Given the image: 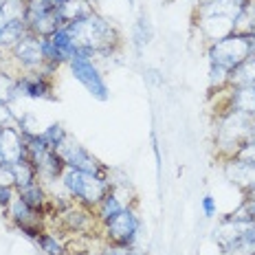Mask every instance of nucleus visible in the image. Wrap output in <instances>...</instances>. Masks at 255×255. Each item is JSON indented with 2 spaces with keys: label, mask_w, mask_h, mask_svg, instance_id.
Masks as SVG:
<instances>
[{
  "label": "nucleus",
  "mask_w": 255,
  "mask_h": 255,
  "mask_svg": "<svg viewBox=\"0 0 255 255\" xmlns=\"http://www.w3.org/2000/svg\"><path fill=\"white\" fill-rule=\"evenodd\" d=\"M18 196V191H15V187H4V185H0V209H7L9 205L13 203V198Z\"/></svg>",
  "instance_id": "72a5a7b5"
},
{
  "label": "nucleus",
  "mask_w": 255,
  "mask_h": 255,
  "mask_svg": "<svg viewBox=\"0 0 255 255\" xmlns=\"http://www.w3.org/2000/svg\"><path fill=\"white\" fill-rule=\"evenodd\" d=\"M26 31H29V29H26V22H24L22 18H20V20H13V22H9L2 31H0V49H2L4 53H9L15 44H18L20 40L24 38Z\"/></svg>",
  "instance_id": "5701e85b"
},
{
  "label": "nucleus",
  "mask_w": 255,
  "mask_h": 255,
  "mask_svg": "<svg viewBox=\"0 0 255 255\" xmlns=\"http://www.w3.org/2000/svg\"><path fill=\"white\" fill-rule=\"evenodd\" d=\"M249 139H253V141H255V124H253V130H251V134H249Z\"/></svg>",
  "instance_id": "58836bf2"
},
{
  "label": "nucleus",
  "mask_w": 255,
  "mask_h": 255,
  "mask_svg": "<svg viewBox=\"0 0 255 255\" xmlns=\"http://www.w3.org/2000/svg\"><path fill=\"white\" fill-rule=\"evenodd\" d=\"M242 198H251V200H255V185H253V187H249L247 191H244Z\"/></svg>",
  "instance_id": "e433bc0d"
},
{
  "label": "nucleus",
  "mask_w": 255,
  "mask_h": 255,
  "mask_svg": "<svg viewBox=\"0 0 255 255\" xmlns=\"http://www.w3.org/2000/svg\"><path fill=\"white\" fill-rule=\"evenodd\" d=\"M18 128V115L13 113L11 104L0 102V128Z\"/></svg>",
  "instance_id": "c756f323"
},
{
  "label": "nucleus",
  "mask_w": 255,
  "mask_h": 255,
  "mask_svg": "<svg viewBox=\"0 0 255 255\" xmlns=\"http://www.w3.org/2000/svg\"><path fill=\"white\" fill-rule=\"evenodd\" d=\"M0 185H4V187H15L11 165H2V163H0Z\"/></svg>",
  "instance_id": "f704fd0d"
},
{
  "label": "nucleus",
  "mask_w": 255,
  "mask_h": 255,
  "mask_svg": "<svg viewBox=\"0 0 255 255\" xmlns=\"http://www.w3.org/2000/svg\"><path fill=\"white\" fill-rule=\"evenodd\" d=\"M136 247H124V244L115 242H102L97 249V255H132Z\"/></svg>",
  "instance_id": "c85d7f7f"
},
{
  "label": "nucleus",
  "mask_w": 255,
  "mask_h": 255,
  "mask_svg": "<svg viewBox=\"0 0 255 255\" xmlns=\"http://www.w3.org/2000/svg\"><path fill=\"white\" fill-rule=\"evenodd\" d=\"M203 2H207V0H194V4H203Z\"/></svg>",
  "instance_id": "ea45409f"
},
{
  "label": "nucleus",
  "mask_w": 255,
  "mask_h": 255,
  "mask_svg": "<svg viewBox=\"0 0 255 255\" xmlns=\"http://www.w3.org/2000/svg\"><path fill=\"white\" fill-rule=\"evenodd\" d=\"M236 214H238V216H244V218H249V220L255 222V200L242 198V203H240V207L236 209Z\"/></svg>",
  "instance_id": "473e14b6"
},
{
  "label": "nucleus",
  "mask_w": 255,
  "mask_h": 255,
  "mask_svg": "<svg viewBox=\"0 0 255 255\" xmlns=\"http://www.w3.org/2000/svg\"><path fill=\"white\" fill-rule=\"evenodd\" d=\"M200 209H203V216L205 218H216L218 216V205H216V198L214 196L207 194L203 200H200Z\"/></svg>",
  "instance_id": "2f4dec72"
},
{
  "label": "nucleus",
  "mask_w": 255,
  "mask_h": 255,
  "mask_svg": "<svg viewBox=\"0 0 255 255\" xmlns=\"http://www.w3.org/2000/svg\"><path fill=\"white\" fill-rule=\"evenodd\" d=\"M15 86H18V73L11 71V68H2L0 71V102L4 104L18 102Z\"/></svg>",
  "instance_id": "bb28decb"
},
{
  "label": "nucleus",
  "mask_w": 255,
  "mask_h": 255,
  "mask_svg": "<svg viewBox=\"0 0 255 255\" xmlns=\"http://www.w3.org/2000/svg\"><path fill=\"white\" fill-rule=\"evenodd\" d=\"M214 113L218 110H236V113L255 117V86H231L225 93L216 95Z\"/></svg>",
  "instance_id": "f8f14e48"
},
{
  "label": "nucleus",
  "mask_w": 255,
  "mask_h": 255,
  "mask_svg": "<svg viewBox=\"0 0 255 255\" xmlns=\"http://www.w3.org/2000/svg\"><path fill=\"white\" fill-rule=\"evenodd\" d=\"M2 4H4V0H0V9H2Z\"/></svg>",
  "instance_id": "37998d69"
},
{
  "label": "nucleus",
  "mask_w": 255,
  "mask_h": 255,
  "mask_svg": "<svg viewBox=\"0 0 255 255\" xmlns=\"http://www.w3.org/2000/svg\"><path fill=\"white\" fill-rule=\"evenodd\" d=\"M51 42H53V46L57 49V53H60V57H62L64 64H68L79 53L75 40L71 38V33L66 31V26H60V29L51 35Z\"/></svg>",
  "instance_id": "4be33fe9"
},
{
  "label": "nucleus",
  "mask_w": 255,
  "mask_h": 255,
  "mask_svg": "<svg viewBox=\"0 0 255 255\" xmlns=\"http://www.w3.org/2000/svg\"><path fill=\"white\" fill-rule=\"evenodd\" d=\"M18 196L24 200L26 205L31 207V209H35V211H40V214H49V205H51V191L49 187H46L44 183H33V185H29V187H24V189H18Z\"/></svg>",
  "instance_id": "aec40b11"
},
{
  "label": "nucleus",
  "mask_w": 255,
  "mask_h": 255,
  "mask_svg": "<svg viewBox=\"0 0 255 255\" xmlns=\"http://www.w3.org/2000/svg\"><path fill=\"white\" fill-rule=\"evenodd\" d=\"M66 31L75 40L79 53L93 57L95 62L117 55V51L121 49V42H124L121 31L115 26V22H110L99 11H93L77 22L66 24Z\"/></svg>",
  "instance_id": "f257e3e1"
},
{
  "label": "nucleus",
  "mask_w": 255,
  "mask_h": 255,
  "mask_svg": "<svg viewBox=\"0 0 255 255\" xmlns=\"http://www.w3.org/2000/svg\"><path fill=\"white\" fill-rule=\"evenodd\" d=\"M110 174H95V172H82V169L66 167L60 178V189L73 203L95 209L99 200L113 189Z\"/></svg>",
  "instance_id": "20e7f679"
},
{
  "label": "nucleus",
  "mask_w": 255,
  "mask_h": 255,
  "mask_svg": "<svg viewBox=\"0 0 255 255\" xmlns=\"http://www.w3.org/2000/svg\"><path fill=\"white\" fill-rule=\"evenodd\" d=\"M126 196L128 194H124V191H119V189L113 187L102 200H99L97 207L93 209L95 216H97V220H99V225H106V222L113 220L115 216H119L128 205H132V200H128Z\"/></svg>",
  "instance_id": "f3484780"
},
{
  "label": "nucleus",
  "mask_w": 255,
  "mask_h": 255,
  "mask_svg": "<svg viewBox=\"0 0 255 255\" xmlns=\"http://www.w3.org/2000/svg\"><path fill=\"white\" fill-rule=\"evenodd\" d=\"M229 86H231V71H227V68H222V66H216V64H209V68H207L209 97H216V95L225 93Z\"/></svg>",
  "instance_id": "412c9836"
},
{
  "label": "nucleus",
  "mask_w": 255,
  "mask_h": 255,
  "mask_svg": "<svg viewBox=\"0 0 255 255\" xmlns=\"http://www.w3.org/2000/svg\"><path fill=\"white\" fill-rule=\"evenodd\" d=\"M22 158H26L24 134L15 126L2 128V134H0V163L2 165H13Z\"/></svg>",
  "instance_id": "4468645a"
},
{
  "label": "nucleus",
  "mask_w": 255,
  "mask_h": 255,
  "mask_svg": "<svg viewBox=\"0 0 255 255\" xmlns=\"http://www.w3.org/2000/svg\"><path fill=\"white\" fill-rule=\"evenodd\" d=\"M11 167H13V178H15V191L38 183V172H35L33 163H31L29 158H22V161L13 163Z\"/></svg>",
  "instance_id": "393cba45"
},
{
  "label": "nucleus",
  "mask_w": 255,
  "mask_h": 255,
  "mask_svg": "<svg viewBox=\"0 0 255 255\" xmlns=\"http://www.w3.org/2000/svg\"><path fill=\"white\" fill-rule=\"evenodd\" d=\"M9 55V68L15 73H38L44 68V53H42V38L26 31L24 38L13 46Z\"/></svg>",
  "instance_id": "1a4fd4ad"
},
{
  "label": "nucleus",
  "mask_w": 255,
  "mask_h": 255,
  "mask_svg": "<svg viewBox=\"0 0 255 255\" xmlns=\"http://www.w3.org/2000/svg\"><path fill=\"white\" fill-rule=\"evenodd\" d=\"M251 2L253 0H207L203 4H196L194 15H220V18H229L236 22Z\"/></svg>",
  "instance_id": "dca6fc26"
},
{
  "label": "nucleus",
  "mask_w": 255,
  "mask_h": 255,
  "mask_svg": "<svg viewBox=\"0 0 255 255\" xmlns=\"http://www.w3.org/2000/svg\"><path fill=\"white\" fill-rule=\"evenodd\" d=\"M233 86H255V55L247 57L242 64H238L231 71Z\"/></svg>",
  "instance_id": "a878e982"
},
{
  "label": "nucleus",
  "mask_w": 255,
  "mask_h": 255,
  "mask_svg": "<svg viewBox=\"0 0 255 255\" xmlns=\"http://www.w3.org/2000/svg\"><path fill=\"white\" fill-rule=\"evenodd\" d=\"M0 134H2V128H0Z\"/></svg>",
  "instance_id": "a18cd8bd"
},
{
  "label": "nucleus",
  "mask_w": 255,
  "mask_h": 255,
  "mask_svg": "<svg viewBox=\"0 0 255 255\" xmlns=\"http://www.w3.org/2000/svg\"><path fill=\"white\" fill-rule=\"evenodd\" d=\"M57 154H60V158L64 161V165L71 169H82V172H95V174H110V167L99 161L86 145H82V143L71 134L57 147Z\"/></svg>",
  "instance_id": "9d476101"
},
{
  "label": "nucleus",
  "mask_w": 255,
  "mask_h": 255,
  "mask_svg": "<svg viewBox=\"0 0 255 255\" xmlns=\"http://www.w3.org/2000/svg\"><path fill=\"white\" fill-rule=\"evenodd\" d=\"M93 11H97L93 0H64V2L57 4V18H60L62 26L77 22V20L86 18Z\"/></svg>",
  "instance_id": "a211bd4d"
},
{
  "label": "nucleus",
  "mask_w": 255,
  "mask_h": 255,
  "mask_svg": "<svg viewBox=\"0 0 255 255\" xmlns=\"http://www.w3.org/2000/svg\"><path fill=\"white\" fill-rule=\"evenodd\" d=\"M255 124V117L236 113V110H218L214 113V150L216 158L236 156L240 145L249 139Z\"/></svg>",
  "instance_id": "7ed1b4c3"
},
{
  "label": "nucleus",
  "mask_w": 255,
  "mask_h": 255,
  "mask_svg": "<svg viewBox=\"0 0 255 255\" xmlns=\"http://www.w3.org/2000/svg\"><path fill=\"white\" fill-rule=\"evenodd\" d=\"M71 255H86V253H71Z\"/></svg>",
  "instance_id": "c03bdc74"
},
{
  "label": "nucleus",
  "mask_w": 255,
  "mask_h": 255,
  "mask_svg": "<svg viewBox=\"0 0 255 255\" xmlns=\"http://www.w3.org/2000/svg\"><path fill=\"white\" fill-rule=\"evenodd\" d=\"M211 240L218 255H255V222L231 211L218 220Z\"/></svg>",
  "instance_id": "f03ea898"
},
{
  "label": "nucleus",
  "mask_w": 255,
  "mask_h": 255,
  "mask_svg": "<svg viewBox=\"0 0 255 255\" xmlns=\"http://www.w3.org/2000/svg\"><path fill=\"white\" fill-rule=\"evenodd\" d=\"M42 134V139H44L49 145L53 147V150H57V147L64 143V139L68 136V132H66V128H64L62 124H49V126H44V130L40 132Z\"/></svg>",
  "instance_id": "cd10ccee"
},
{
  "label": "nucleus",
  "mask_w": 255,
  "mask_h": 255,
  "mask_svg": "<svg viewBox=\"0 0 255 255\" xmlns=\"http://www.w3.org/2000/svg\"><path fill=\"white\" fill-rule=\"evenodd\" d=\"M68 68H71L73 77L86 88V93L97 102H108L110 99V88L106 84V77L99 68V64L93 60V57L84 55V53H77L71 62H68Z\"/></svg>",
  "instance_id": "6e6552de"
},
{
  "label": "nucleus",
  "mask_w": 255,
  "mask_h": 255,
  "mask_svg": "<svg viewBox=\"0 0 255 255\" xmlns=\"http://www.w3.org/2000/svg\"><path fill=\"white\" fill-rule=\"evenodd\" d=\"M53 2H55V4H60V2H64V0H53Z\"/></svg>",
  "instance_id": "79ce46f5"
},
{
  "label": "nucleus",
  "mask_w": 255,
  "mask_h": 255,
  "mask_svg": "<svg viewBox=\"0 0 255 255\" xmlns=\"http://www.w3.org/2000/svg\"><path fill=\"white\" fill-rule=\"evenodd\" d=\"M143 77H145V84L147 86H152V88H161L163 86V73L158 71V68H154V66H145V71H143Z\"/></svg>",
  "instance_id": "7c9ffc66"
},
{
  "label": "nucleus",
  "mask_w": 255,
  "mask_h": 255,
  "mask_svg": "<svg viewBox=\"0 0 255 255\" xmlns=\"http://www.w3.org/2000/svg\"><path fill=\"white\" fill-rule=\"evenodd\" d=\"M152 38H154V29L150 24V18L145 13H141L136 18L134 26H132V44H134L136 51H143L152 42Z\"/></svg>",
  "instance_id": "b1692460"
},
{
  "label": "nucleus",
  "mask_w": 255,
  "mask_h": 255,
  "mask_svg": "<svg viewBox=\"0 0 255 255\" xmlns=\"http://www.w3.org/2000/svg\"><path fill=\"white\" fill-rule=\"evenodd\" d=\"M220 169L222 176H225L233 187L240 189V194H244L249 187L255 185V163L244 161L240 156H227L220 158Z\"/></svg>",
  "instance_id": "ddd939ff"
},
{
  "label": "nucleus",
  "mask_w": 255,
  "mask_h": 255,
  "mask_svg": "<svg viewBox=\"0 0 255 255\" xmlns=\"http://www.w3.org/2000/svg\"><path fill=\"white\" fill-rule=\"evenodd\" d=\"M207 64H216L227 71H233L238 64H242L247 57L253 55V38L247 33H236L222 40H216L205 46Z\"/></svg>",
  "instance_id": "423d86ee"
},
{
  "label": "nucleus",
  "mask_w": 255,
  "mask_h": 255,
  "mask_svg": "<svg viewBox=\"0 0 255 255\" xmlns=\"http://www.w3.org/2000/svg\"><path fill=\"white\" fill-rule=\"evenodd\" d=\"M2 68H9V55L0 49V71H2Z\"/></svg>",
  "instance_id": "c9c22d12"
},
{
  "label": "nucleus",
  "mask_w": 255,
  "mask_h": 255,
  "mask_svg": "<svg viewBox=\"0 0 255 255\" xmlns=\"http://www.w3.org/2000/svg\"><path fill=\"white\" fill-rule=\"evenodd\" d=\"M4 216H7V220L11 222L18 231L26 229V227H46V216L31 209L20 196H15L13 203L4 209Z\"/></svg>",
  "instance_id": "2eb2a0df"
},
{
  "label": "nucleus",
  "mask_w": 255,
  "mask_h": 255,
  "mask_svg": "<svg viewBox=\"0 0 255 255\" xmlns=\"http://www.w3.org/2000/svg\"><path fill=\"white\" fill-rule=\"evenodd\" d=\"M128 4H136V0H128Z\"/></svg>",
  "instance_id": "a19ab883"
},
{
  "label": "nucleus",
  "mask_w": 255,
  "mask_h": 255,
  "mask_svg": "<svg viewBox=\"0 0 255 255\" xmlns=\"http://www.w3.org/2000/svg\"><path fill=\"white\" fill-rule=\"evenodd\" d=\"M143 231V220L136 214L134 205H128L119 216H115L113 220H108L102 225V238L104 242H115L124 244V247H136L139 244Z\"/></svg>",
  "instance_id": "0eeeda50"
},
{
  "label": "nucleus",
  "mask_w": 255,
  "mask_h": 255,
  "mask_svg": "<svg viewBox=\"0 0 255 255\" xmlns=\"http://www.w3.org/2000/svg\"><path fill=\"white\" fill-rule=\"evenodd\" d=\"M46 227L57 229L66 238H95V236H102V225H99L95 211L88 209V207H84V205H77V203L68 205L64 211H60V214L49 218V220H46Z\"/></svg>",
  "instance_id": "39448f33"
},
{
  "label": "nucleus",
  "mask_w": 255,
  "mask_h": 255,
  "mask_svg": "<svg viewBox=\"0 0 255 255\" xmlns=\"http://www.w3.org/2000/svg\"><path fill=\"white\" fill-rule=\"evenodd\" d=\"M132 255H147V253L141 251V249H134V251H132Z\"/></svg>",
  "instance_id": "4c0bfd02"
},
{
  "label": "nucleus",
  "mask_w": 255,
  "mask_h": 255,
  "mask_svg": "<svg viewBox=\"0 0 255 255\" xmlns=\"http://www.w3.org/2000/svg\"><path fill=\"white\" fill-rule=\"evenodd\" d=\"M35 244H38L42 255H71L68 238L64 236V233H60L57 229H51V227H46V229L40 233Z\"/></svg>",
  "instance_id": "6ab92c4d"
},
{
  "label": "nucleus",
  "mask_w": 255,
  "mask_h": 255,
  "mask_svg": "<svg viewBox=\"0 0 255 255\" xmlns=\"http://www.w3.org/2000/svg\"><path fill=\"white\" fill-rule=\"evenodd\" d=\"M18 99H35V102H55V79L44 73H18Z\"/></svg>",
  "instance_id": "9b49d317"
}]
</instances>
